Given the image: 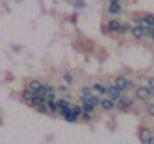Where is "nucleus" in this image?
<instances>
[{
    "mask_svg": "<svg viewBox=\"0 0 154 144\" xmlns=\"http://www.w3.org/2000/svg\"><path fill=\"white\" fill-rule=\"evenodd\" d=\"M131 31V27L125 25V23L122 21H116V19H112V21H108L104 25V33H118V35H125V33Z\"/></svg>",
    "mask_w": 154,
    "mask_h": 144,
    "instance_id": "f257e3e1",
    "label": "nucleus"
},
{
    "mask_svg": "<svg viewBox=\"0 0 154 144\" xmlns=\"http://www.w3.org/2000/svg\"><path fill=\"white\" fill-rule=\"evenodd\" d=\"M135 98L141 100V102H148V100L152 98V90L148 88V86H137V88H135Z\"/></svg>",
    "mask_w": 154,
    "mask_h": 144,
    "instance_id": "f03ea898",
    "label": "nucleus"
},
{
    "mask_svg": "<svg viewBox=\"0 0 154 144\" xmlns=\"http://www.w3.org/2000/svg\"><path fill=\"white\" fill-rule=\"evenodd\" d=\"M137 23L141 27H144L146 31H152L154 29V16H150V14H143L141 17H137Z\"/></svg>",
    "mask_w": 154,
    "mask_h": 144,
    "instance_id": "7ed1b4c3",
    "label": "nucleus"
},
{
    "mask_svg": "<svg viewBox=\"0 0 154 144\" xmlns=\"http://www.w3.org/2000/svg\"><path fill=\"white\" fill-rule=\"evenodd\" d=\"M114 85L118 86L119 90H123V92H125V90H129V88H133V83L127 79V77H116Z\"/></svg>",
    "mask_w": 154,
    "mask_h": 144,
    "instance_id": "20e7f679",
    "label": "nucleus"
},
{
    "mask_svg": "<svg viewBox=\"0 0 154 144\" xmlns=\"http://www.w3.org/2000/svg\"><path fill=\"white\" fill-rule=\"evenodd\" d=\"M106 96H108L110 100H114V102H118V100L123 96V90H119L116 85H108V92H106Z\"/></svg>",
    "mask_w": 154,
    "mask_h": 144,
    "instance_id": "39448f33",
    "label": "nucleus"
},
{
    "mask_svg": "<svg viewBox=\"0 0 154 144\" xmlns=\"http://www.w3.org/2000/svg\"><path fill=\"white\" fill-rule=\"evenodd\" d=\"M139 138H141V142H143V144H150V142H152V138H154V133L150 131V129L143 127V129H139Z\"/></svg>",
    "mask_w": 154,
    "mask_h": 144,
    "instance_id": "423d86ee",
    "label": "nucleus"
},
{
    "mask_svg": "<svg viewBox=\"0 0 154 144\" xmlns=\"http://www.w3.org/2000/svg\"><path fill=\"white\" fill-rule=\"evenodd\" d=\"M131 35H133L135 38H144V37L148 35V31H146L144 27H141L139 23H135V25L131 27Z\"/></svg>",
    "mask_w": 154,
    "mask_h": 144,
    "instance_id": "0eeeda50",
    "label": "nucleus"
},
{
    "mask_svg": "<svg viewBox=\"0 0 154 144\" xmlns=\"http://www.w3.org/2000/svg\"><path fill=\"white\" fill-rule=\"evenodd\" d=\"M54 92H56V90L54 88H52V86H42V90H41V92H38V94H41V98H45V100H54Z\"/></svg>",
    "mask_w": 154,
    "mask_h": 144,
    "instance_id": "6e6552de",
    "label": "nucleus"
},
{
    "mask_svg": "<svg viewBox=\"0 0 154 144\" xmlns=\"http://www.w3.org/2000/svg\"><path fill=\"white\" fill-rule=\"evenodd\" d=\"M69 110H71V104L67 102V100H58V113L64 115V113L69 112Z\"/></svg>",
    "mask_w": 154,
    "mask_h": 144,
    "instance_id": "1a4fd4ad",
    "label": "nucleus"
},
{
    "mask_svg": "<svg viewBox=\"0 0 154 144\" xmlns=\"http://www.w3.org/2000/svg\"><path fill=\"white\" fill-rule=\"evenodd\" d=\"M118 104H119V108H122V110H131V106H133V100L131 98H127V96H122V98H119L118 100Z\"/></svg>",
    "mask_w": 154,
    "mask_h": 144,
    "instance_id": "9d476101",
    "label": "nucleus"
},
{
    "mask_svg": "<svg viewBox=\"0 0 154 144\" xmlns=\"http://www.w3.org/2000/svg\"><path fill=\"white\" fill-rule=\"evenodd\" d=\"M42 86H45V85H42L38 79H33V81H29V83H27V88L35 90V92H41V90H42Z\"/></svg>",
    "mask_w": 154,
    "mask_h": 144,
    "instance_id": "9b49d317",
    "label": "nucleus"
},
{
    "mask_svg": "<svg viewBox=\"0 0 154 144\" xmlns=\"http://www.w3.org/2000/svg\"><path fill=\"white\" fill-rule=\"evenodd\" d=\"M93 94H94V92H93V86H83V88H81V92H79L81 102H83V100H87V98H91Z\"/></svg>",
    "mask_w": 154,
    "mask_h": 144,
    "instance_id": "f8f14e48",
    "label": "nucleus"
},
{
    "mask_svg": "<svg viewBox=\"0 0 154 144\" xmlns=\"http://www.w3.org/2000/svg\"><path fill=\"white\" fill-rule=\"evenodd\" d=\"M108 12L112 16H119L123 12V8H122V4H108Z\"/></svg>",
    "mask_w": 154,
    "mask_h": 144,
    "instance_id": "ddd939ff",
    "label": "nucleus"
},
{
    "mask_svg": "<svg viewBox=\"0 0 154 144\" xmlns=\"http://www.w3.org/2000/svg\"><path fill=\"white\" fill-rule=\"evenodd\" d=\"M100 108L106 110V112H110V110L116 108V102H114V100H110V98H106V100H102V102H100Z\"/></svg>",
    "mask_w": 154,
    "mask_h": 144,
    "instance_id": "4468645a",
    "label": "nucleus"
},
{
    "mask_svg": "<svg viewBox=\"0 0 154 144\" xmlns=\"http://www.w3.org/2000/svg\"><path fill=\"white\" fill-rule=\"evenodd\" d=\"M93 90H96L98 94H106V92H108V86H102V85L94 83V85H93Z\"/></svg>",
    "mask_w": 154,
    "mask_h": 144,
    "instance_id": "2eb2a0df",
    "label": "nucleus"
},
{
    "mask_svg": "<svg viewBox=\"0 0 154 144\" xmlns=\"http://www.w3.org/2000/svg\"><path fill=\"white\" fill-rule=\"evenodd\" d=\"M144 110H146V113H148V115H152V117H154V102L146 104V108H144Z\"/></svg>",
    "mask_w": 154,
    "mask_h": 144,
    "instance_id": "dca6fc26",
    "label": "nucleus"
},
{
    "mask_svg": "<svg viewBox=\"0 0 154 144\" xmlns=\"http://www.w3.org/2000/svg\"><path fill=\"white\" fill-rule=\"evenodd\" d=\"M146 86H148V88L152 90V96H154V77H150V79L146 81Z\"/></svg>",
    "mask_w": 154,
    "mask_h": 144,
    "instance_id": "f3484780",
    "label": "nucleus"
},
{
    "mask_svg": "<svg viewBox=\"0 0 154 144\" xmlns=\"http://www.w3.org/2000/svg\"><path fill=\"white\" fill-rule=\"evenodd\" d=\"M64 81H66V83H71V81H73V77H71V73H64Z\"/></svg>",
    "mask_w": 154,
    "mask_h": 144,
    "instance_id": "a211bd4d",
    "label": "nucleus"
},
{
    "mask_svg": "<svg viewBox=\"0 0 154 144\" xmlns=\"http://www.w3.org/2000/svg\"><path fill=\"white\" fill-rule=\"evenodd\" d=\"M108 4H122V0H108Z\"/></svg>",
    "mask_w": 154,
    "mask_h": 144,
    "instance_id": "6ab92c4d",
    "label": "nucleus"
},
{
    "mask_svg": "<svg viewBox=\"0 0 154 144\" xmlns=\"http://www.w3.org/2000/svg\"><path fill=\"white\" fill-rule=\"evenodd\" d=\"M150 144H154V138H152V142H150Z\"/></svg>",
    "mask_w": 154,
    "mask_h": 144,
    "instance_id": "aec40b11",
    "label": "nucleus"
}]
</instances>
